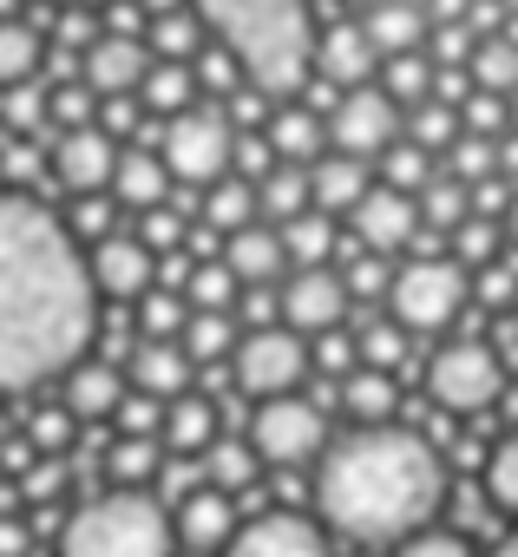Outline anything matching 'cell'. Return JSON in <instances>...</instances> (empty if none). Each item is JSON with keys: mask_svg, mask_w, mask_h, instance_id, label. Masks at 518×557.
<instances>
[{"mask_svg": "<svg viewBox=\"0 0 518 557\" xmlns=\"http://www.w3.org/2000/svg\"><path fill=\"white\" fill-rule=\"evenodd\" d=\"M492 557H518V531H511V537H505V544H498Z\"/></svg>", "mask_w": 518, "mask_h": 557, "instance_id": "60", "label": "cell"}, {"mask_svg": "<svg viewBox=\"0 0 518 557\" xmlns=\"http://www.w3.org/2000/svg\"><path fill=\"white\" fill-rule=\"evenodd\" d=\"M472 296V269L459 256H407L394 269V289H387V315L414 335H440L446 322H459Z\"/></svg>", "mask_w": 518, "mask_h": 557, "instance_id": "5", "label": "cell"}, {"mask_svg": "<svg viewBox=\"0 0 518 557\" xmlns=\"http://www.w3.org/2000/svg\"><path fill=\"white\" fill-rule=\"evenodd\" d=\"M433 79H440V66H433V53H427V47H420V53H394V60H381V92H387V99H400L407 112L433 99Z\"/></svg>", "mask_w": 518, "mask_h": 557, "instance_id": "33", "label": "cell"}, {"mask_svg": "<svg viewBox=\"0 0 518 557\" xmlns=\"http://www.w3.org/2000/svg\"><path fill=\"white\" fill-rule=\"evenodd\" d=\"M249 446L263 453V466H303L329 446V426H322V407L303 400V394H283V400H263L249 420Z\"/></svg>", "mask_w": 518, "mask_h": 557, "instance_id": "10", "label": "cell"}, {"mask_svg": "<svg viewBox=\"0 0 518 557\" xmlns=\"http://www.w3.org/2000/svg\"><path fill=\"white\" fill-rule=\"evenodd\" d=\"M407 138V106L400 99H387L381 86H355V92H342L335 106H329V145L335 151H348V158H381L387 145H400Z\"/></svg>", "mask_w": 518, "mask_h": 557, "instance_id": "9", "label": "cell"}, {"mask_svg": "<svg viewBox=\"0 0 518 557\" xmlns=\"http://www.w3.org/2000/svg\"><path fill=\"white\" fill-rule=\"evenodd\" d=\"M276 230H283L296 269H329V256H335V223H329V210H303L296 223H276Z\"/></svg>", "mask_w": 518, "mask_h": 557, "instance_id": "38", "label": "cell"}, {"mask_svg": "<svg viewBox=\"0 0 518 557\" xmlns=\"http://www.w3.org/2000/svg\"><path fill=\"white\" fill-rule=\"evenodd\" d=\"M498 243H505V223L498 216H466L459 230H453V256L479 275L485 262H498Z\"/></svg>", "mask_w": 518, "mask_h": 557, "instance_id": "44", "label": "cell"}, {"mask_svg": "<svg viewBox=\"0 0 518 557\" xmlns=\"http://www.w3.org/2000/svg\"><path fill=\"white\" fill-rule=\"evenodd\" d=\"M505 236L518 243V197H511V216H505Z\"/></svg>", "mask_w": 518, "mask_h": 557, "instance_id": "59", "label": "cell"}, {"mask_svg": "<svg viewBox=\"0 0 518 557\" xmlns=\"http://www.w3.org/2000/svg\"><path fill=\"white\" fill-rule=\"evenodd\" d=\"M151 256H177L184 243H190V223L171 210V203H158V210H138V230H132Z\"/></svg>", "mask_w": 518, "mask_h": 557, "instance_id": "45", "label": "cell"}, {"mask_svg": "<svg viewBox=\"0 0 518 557\" xmlns=\"http://www.w3.org/2000/svg\"><path fill=\"white\" fill-rule=\"evenodd\" d=\"M171 518H177V544H184V550H230V537L243 531V518H236L230 492H217V485L184 492Z\"/></svg>", "mask_w": 518, "mask_h": 557, "instance_id": "19", "label": "cell"}, {"mask_svg": "<svg viewBox=\"0 0 518 557\" xmlns=\"http://www.w3.org/2000/svg\"><path fill=\"white\" fill-rule=\"evenodd\" d=\"M472 289H479L485 309H511V302H518V269L498 256V262H485V269L472 275Z\"/></svg>", "mask_w": 518, "mask_h": 557, "instance_id": "54", "label": "cell"}, {"mask_svg": "<svg viewBox=\"0 0 518 557\" xmlns=\"http://www.w3.org/2000/svg\"><path fill=\"white\" fill-rule=\"evenodd\" d=\"M256 472H263V453H256L249 440H217L210 453H203V485H217V492H249L256 485Z\"/></svg>", "mask_w": 518, "mask_h": 557, "instance_id": "32", "label": "cell"}, {"mask_svg": "<svg viewBox=\"0 0 518 557\" xmlns=\"http://www.w3.org/2000/svg\"><path fill=\"white\" fill-rule=\"evenodd\" d=\"M427 394L459 413V420H479L485 407L505 400V361L492 342H446L433 361H427Z\"/></svg>", "mask_w": 518, "mask_h": 557, "instance_id": "7", "label": "cell"}, {"mask_svg": "<svg viewBox=\"0 0 518 557\" xmlns=\"http://www.w3.org/2000/svg\"><path fill=\"white\" fill-rule=\"evenodd\" d=\"M40 66H47V40H40L27 21H0V92H8V86H27Z\"/></svg>", "mask_w": 518, "mask_h": 557, "instance_id": "35", "label": "cell"}, {"mask_svg": "<svg viewBox=\"0 0 518 557\" xmlns=\"http://www.w3.org/2000/svg\"><path fill=\"white\" fill-rule=\"evenodd\" d=\"M485 492H492L498 511L518 518V426H505V440L485 453Z\"/></svg>", "mask_w": 518, "mask_h": 557, "instance_id": "43", "label": "cell"}, {"mask_svg": "<svg viewBox=\"0 0 518 557\" xmlns=\"http://www.w3.org/2000/svg\"><path fill=\"white\" fill-rule=\"evenodd\" d=\"M361 27L374 34L381 60H394V53H420L427 47L433 14H427V0H374V8L361 14Z\"/></svg>", "mask_w": 518, "mask_h": 557, "instance_id": "21", "label": "cell"}, {"mask_svg": "<svg viewBox=\"0 0 518 557\" xmlns=\"http://www.w3.org/2000/svg\"><path fill=\"white\" fill-rule=\"evenodd\" d=\"M256 197H263V223H296L303 210H316V177L309 164H276L256 184Z\"/></svg>", "mask_w": 518, "mask_h": 557, "instance_id": "29", "label": "cell"}, {"mask_svg": "<svg viewBox=\"0 0 518 557\" xmlns=\"http://www.w3.org/2000/svg\"><path fill=\"white\" fill-rule=\"evenodd\" d=\"M217 236H236V230H249V223H263V197H256V184L249 177H223V184H210L203 190V210H197Z\"/></svg>", "mask_w": 518, "mask_h": 557, "instance_id": "28", "label": "cell"}, {"mask_svg": "<svg viewBox=\"0 0 518 557\" xmlns=\"http://www.w3.org/2000/svg\"><path fill=\"white\" fill-rule=\"evenodd\" d=\"M158 466H164V440H132V433H119V440L106 446V479L125 485V492H145Z\"/></svg>", "mask_w": 518, "mask_h": 557, "instance_id": "34", "label": "cell"}, {"mask_svg": "<svg viewBox=\"0 0 518 557\" xmlns=\"http://www.w3.org/2000/svg\"><path fill=\"white\" fill-rule=\"evenodd\" d=\"M459 112H466V132H472V138H505V132H511V99H505V92H485V86H479Z\"/></svg>", "mask_w": 518, "mask_h": 557, "instance_id": "47", "label": "cell"}, {"mask_svg": "<svg viewBox=\"0 0 518 557\" xmlns=\"http://www.w3.org/2000/svg\"><path fill=\"white\" fill-rule=\"evenodd\" d=\"M86 262H92V289L112 302H145L158 289V256L138 236H106L86 249Z\"/></svg>", "mask_w": 518, "mask_h": 557, "instance_id": "17", "label": "cell"}, {"mask_svg": "<svg viewBox=\"0 0 518 557\" xmlns=\"http://www.w3.org/2000/svg\"><path fill=\"white\" fill-rule=\"evenodd\" d=\"M309 177H316V210H329V216H355V203L374 190V164L368 158H348V151L316 158Z\"/></svg>", "mask_w": 518, "mask_h": 557, "instance_id": "23", "label": "cell"}, {"mask_svg": "<svg viewBox=\"0 0 518 557\" xmlns=\"http://www.w3.org/2000/svg\"><path fill=\"white\" fill-rule=\"evenodd\" d=\"M184 348H190V361H223V355L243 348V335H236L230 309H197L190 329H184Z\"/></svg>", "mask_w": 518, "mask_h": 557, "instance_id": "41", "label": "cell"}, {"mask_svg": "<svg viewBox=\"0 0 518 557\" xmlns=\"http://www.w3.org/2000/svg\"><path fill=\"white\" fill-rule=\"evenodd\" d=\"M145 40H151V53L158 60H197L203 47H210V27H203V14L197 8H177V14H158V21H145Z\"/></svg>", "mask_w": 518, "mask_h": 557, "instance_id": "31", "label": "cell"}, {"mask_svg": "<svg viewBox=\"0 0 518 557\" xmlns=\"http://www.w3.org/2000/svg\"><path fill=\"white\" fill-rule=\"evenodd\" d=\"M125 374H132V387H138V394L177 400V394H190L197 361H190V348H184V342H151V335H138V342L125 348Z\"/></svg>", "mask_w": 518, "mask_h": 557, "instance_id": "18", "label": "cell"}, {"mask_svg": "<svg viewBox=\"0 0 518 557\" xmlns=\"http://www.w3.org/2000/svg\"><path fill=\"white\" fill-rule=\"evenodd\" d=\"M171 164L151 151V145H132V151H119V171H112V197L125 203V210H158V203H171Z\"/></svg>", "mask_w": 518, "mask_h": 557, "instance_id": "22", "label": "cell"}, {"mask_svg": "<svg viewBox=\"0 0 518 557\" xmlns=\"http://www.w3.org/2000/svg\"><path fill=\"white\" fill-rule=\"evenodd\" d=\"M316 368L322 374H355L361 368V335H342V329H329V335H316Z\"/></svg>", "mask_w": 518, "mask_h": 557, "instance_id": "53", "label": "cell"}, {"mask_svg": "<svg viewBox=\"0 0 518 557\" xmlns=\"http://www.w3.org/2000/svg\"><path fill=\"white\" fill-rule=\"evenodd\" d=\"M47 151H53V184H66L73 197L112 190V171H119L112 132H99V125H79V132H60V138H47Z\"/></svg>", "mask_w": 518, "mask_h": 557, "instance_id": "16", "label": "cell"}, {"mask_svg": "<svg viewBox=\"0 0 518 557\" xmlns=\"http://www.w3.org/2000/svg\"><path fill=\"white\" fill-rule=\"evenodd\" d=\"M73 426H79V413H73L66 400H60V407H40V413L27 420V440H34V446H40L47 459H60V453L73 446Z\"/></svg>", "mask_w": 518, "mask_h": 557, "instance_id": "49", "label": "cell"}, {"mask_svg": "<svg viewBox=\"0 0 518 557\" xmlns=\"http://www.w3.org/2000/svg\"><path fill=\"white\" fill-rule=\"evenodd\" d=\"M99 329L92 262L34 190H0V400L66 381Z\"/></svg>", "mask_w": 518, "mask_h": 557, "instance_id": "1", "label": "cell"}, {"mask_svg": "<svg viewBox=\"0 0 518 557\" xmlns=\"http://www.w3.org/2000/svg\"><path fill=\"white\" fill-rule=\"evenodd\" d=\"M342 275H348V289H355V296H387V289H394L387 256H381V249H361V243H355V262H348Z\"/></svg>", "mask_w": 518, "mask_h": 557, "instance_id": "51", "label": "cell"}, {"mask_svg": "<svg viewBox=\"0 0 518 557\" xmlns=\"http://www.w3.org/2000/svg\"><path fill=\"white\" fill-rule=\"evenodd\" d=\"M511 132H518V92H511Z\"/></svg>", "mask_w": 518, "mask_h": 557, "instance_id": "62", "label": "cell"}, {"mask_svg": "<svg viewBox=\"0 0 518 557\" xmlns=\"http://www.w3.org/2000/svg\"><path fill=\"white\" fill-rule=\"evenodd\" d=\"M60 8H112V0H60Z\"/></svg>", "mask_w": 518, "mask_h": 557, "instance_id": "61", "label": "cell"}, {"mask_svg": "<svg viewBox=\"0 0 518 557\" xmlns=\"http://www.w3.org/2000/svg\"><path fill=\"white\" fill-rule=\"evenodd\" d=\"M420 216H427L433 236H453V230L472 216V184H459L453 171H440V177L420 190Z\"/></svg>", "mask_w": 518, "mask_h": 557, "instance_id": "37", "label": "cell"}, {"mask_svg": "<svg viewBox=\"0 0 518 557\" xmlns=\"http://www.w3.org/2000/svg\"><path fill=\"white\" fill-rule=\"evenodd\" d=\"M125 381L112 374V361H79V368H66V381H60V400L79 413V420H119V407H125Z\"/></svg>", "mask_w": 518, "mask_h": 557, "instance_id": "24", "label": "cell"}, {"mask_svg": "<svg viewBox=\"0 0 518 557\" xmlns=\"http://www.w3.org/2000/svg\"><path fill=\"white\" fill-rule=\"evenodd\" d=\"M374 0H335V14H368Z\"/></svg>", "mask_w": 518, "mask_h": 557, "instance_id": "57", "label": "cell"}, {"mask_svg": "<svg viewBox=\"0 0 518 557\" xmlns=\"http://www.w3.org/2000/svg\"><path fill=\"white\" fill-rule=\"evenodd\" d=\"M210 446H217V407H210L203 394H177V400L164 407V453L203 459Z\"/></svg>", "mask_w": 518, "mask_h": 557, "instance_id": "25", "label": "cell"}, {"mask_svg": "<svg viewBox=\"0 0 518 557\" xmlns=\"http://www.w3.org/2000/svg\"><path fill=\"white\" fill-rule=\"evenodd\" d=\"M355 243L361 249H381V256H414L420 249V236H427V216H420V197L414 190H394V184H381L374 177V190L355 203Z\"/></svg>", "mask_w": 518, "mask_h": 557, "instance_id": "11", "label": "cell"}, {"mask_svg": "<svg viewBox=\"0 0 518 557\" xmlns=\"http://www.w3.org/2000/svg\"><path fill=\"white\" fill-rule=\"evenodd\" d=\"M472 86H485V92H518V40L511 34H492V40H479V53H472Z\"/></svg>", "mask_w": 518, "mask_h": 557, "instance_id": "42", "label": "cell"}, {"mask_svg": "<svg viewBox=\"0 0 518 557\" xmlns=\"http://www.w3.org/2000/svg\"><path fill=\"white\" fill-rule=\"evenodd\" d=\"M203 14L210 40L230 47L249 73V86H263L270 99H289L316 73V14L309 0H190Z\"/></svg>", "mask_w": 518, "mask_h": 557, "instance_id": "3", "label": "cell"}, {"mask_svg": "<svg viewBox=\"0 0 518 557\" xmlns=\"http://www.w3.org/2000/svg\"><path fill=\"white\" fill-rule=\"evenodd\" d=\"M223 557H335L329 524L303 518V511H256L243 518V531L230 537Z\"/></svg>", "mask_w": 518, "mask_h": 557, "instance_id": "12", "label": "cell"}, {"mask_svg": "<svg viewBox=\"0 0 518 557\" xmlns=\"http://www.w3.org/2000/svg\"><path fill=\"white\" fill-rule=\"evenodd\" d=\"M158 158L171 164L177 184H223L236 171V125H230V112L223 106H190V112L164 119Z\"/></svg>", "mask_w": 518, "mask_h": 557, "instance_id": "6", "label": "cell"}, {"mask_svg": "<svg viewBox=\"0 0 518 557\" xmlns=\"http://www.w3.org/2000/svg\"><path fill=\"white\" fill-rule=\"evenodd\" d=\"M184 296H190V309H236L243 302V275L230 262H190Z\"/></svg>", "mask_w": 518, "mask_h": 557, "instance_id": "40", "label": "cell"}, {"mask_svg": "<svg viewBox=\"0 0 518 557\" xmlns=\"http://www.w3.org/2000/svg\"><path fill=\"white\" fill-rule=\"evenodd\" d=\"M505 420L518 426V387H505Z\"/></svg>", "mask_w": 518, "mask_h": 557, "instance_id": "58", "label": "cell"}, {"mask_svg": "<svg viewBox=\"0 0 518 557\" xmlns=\"http://www.w3.org/2000/svg\"><path fill=\"white\" fill-rule=\"evenodd\" d=\"M407 138H414V145H427L433 158H446V151L466 138V112H459V106H446V99H427V106H414V112H407Z\"/></svg>", "mask_w": 518, "mask_h": 557, "instance_id": "36", "label": "cell"}, {"mask_svg": "<svg viewBox=\"0 0 518 557\" xmlns=\"http://www.w3.org/2000/svg\"><path fill=\"white\" fill-rule=\"evenodd\" d=\"M446 171L459 177V184H485V177H498V138H459L453 151H446Z\"/></svg>", "mask_w": 518, "mask_h": 557, "instance_id": "46", "label": "cell"}, {"mask_svg": "<svg viewBox=\"0 0 518 557\" xmlns=\"http://www.w3.org/2000/svg\"><path fill=\"white\" fill-rule=\"evenodd\" d=\"M342 407H348V420H355V426H394V407H400L394 374L361 361V368L342 381Z\"/></svg>", "mask_w": 518, "mask_h": 557, "instance_id": "27", "label": "cell"}, {"mask_svg": "<svg viewBox=\"0 0 518 557\" xmlns=\"http://www.w3.org/2000/svg\"><path fill=\"white\" fill-rule=\"evenodd\" d=\"M263 132H270V145H276L283 164H316V158H329V151H322L329 125L316 119V106H283V112H270Z\"/></svg>", "mask_w": 518, "mask_h": 557, "instance_id": "26", "label": "cell"}, {"mask_svg": "<svg viewBox=\"0 0 518 557\" xmlns=\"http://www.w3.org/2000/svg\"><path fill=\"white\" fill-rule=\"evenodd\" d=\"M498 177H511V184H518V132H505V138H498Z\"/></svg>", "mask_w": 518, "mask_h": 557, "instance_id": "56", "label": "cell"}, {"mask_svg": "<svg viewBox=\"0 0 518 557\" xmlns=\"http://www.w3.org/2000/svg\"><path fill=\"white\" fill-rule=\"evenodd\" d=\"M151 66H158V53H151V40H145V34H106V27H99V40L79 53V79H86L99 99L145 92Z\"/></svg>", "mask_w": 518, "mask_h": 557, "instance_id": "14", "label": "cell"}, {"mask_svg": "<svg viewBox=\"0 0 518 557\" xmlns=\"http://www.w3.org/2000/svg\"><path fill=\"white\" fill-rule=\"evenodd\" d=\"M407 335H414V329H400L394 315H387V322H368V329H361V361L394 374V368H400V355H407Z\"/></svg>", "mask_w": 518, "mask_h": 557, "instance_id": "48", "label": "cell"}, {"mask_svg": "<svg viewBox=\"0 0 518 557\" xmlns=\"http://www.w3.org/2000/svg\"><path fill=\"white\" fill-rule=\"evenodd\" d=\"M355 289H348V275L329 262V269H289V283H283V329L296 335H329L342 329Z\"/></svg>", "mask_w": 518, "mask_h": 557, "instance_id": "13", "label": "cell"}, {"mask_svg": "<svg viewBox=\"0 0 518 557\" xmlns=\"http://www.w3.org/2000/svg\"><path fill=\"white\" fill-rule=\"evenodd\" d=\"M446 505V453L414 426H355L316 466V511L335 537L407 544Z\"/></svg>", "mask_w": 518, "mask_h": 557, "instance_id": "2", "label": "cell"}, {"mask_svg": "<svg viewBox=\"0 0 518 557\" xmlns=\"http://www.w3.org/2000/svg\"><path fill=\"white\" fill-rule=\"evenodd\" d=\"M374 66H381V47H374V34L361 27V14H342V21L322 27V40H316V73H322V86L355 92V86L374 79Z\"/></svg>", "mask_w": 518, "mask_h": 557, "instance_id": "15", "label": "cell"}, {"mask_svg": "<svg viewBox=\"0 0 518 557\" xmlns=\"http://www.w3.org/2000/svg\"><path fill=\"white\" fill-rule=\"evenodd\" d=\"M0 557H40V550H34V531H27L14 511H0Z\"/></svg>", "mask_w": 518, "mask_h": 557, "instance_id": "55", "label": "cell"}, {"mask_svg": "<svg viewBox=\"0 0 518 557\" xmlns=\"http://www.w3.org/2000/svg\"><path fill=\"white\" fill-rule=\"evenodd\" d=\"M197 92H203L197 66H184V60H158L138 99H145V112H151V119H177V112H190V106H197Z\"/></svg>", "mask_w": 518, "mask_h": 557, "instance_id": "30", "label": "cell"}, {"mask_svg": "<svg viewBox=\"0 0 518 557\" xmlns=\"http://www.w3.org/2000/svg\"><path fill=\"white\" fill-rule=\"evenodd\" d=\"M223 262L243 275V289H270V283H289V243H283V230L276 223H249V230H236L230 243H223Z\"/></svg>", "mask_w": 518, "mask_h": 557, "instance_id": "20", "label": "cell"}, {"mask_svg": "<svg viewBox=\"0 0 518 557\" xmlns=\"http://www.w3.org/2000/svg\"><path fill=\"white\" fill-rule=\"evenodd\" d=\"M316 348L296 335V329H243V348L230 355V374L249 400H283L303 387Z\"/></svg>", "mask_w": 518, "mask_h": 557, "instance_id": "8", "label": "cell"}, {"mask_svg": "<svg viewBox=\"0 0 518 557\" xmlns=\"http://www.w3.org/2000/svg\"><path fill=\"white\" fill-rule=\"evenodd\" d=\"M394 557H472V544H466V531L427 524V531H414L407 544H394Z\"/></svg>", "mask_w": 518, "mask_h": 557, "instance_id": "52", "label": "cell"}, {"mask_svg": "<svg viewBox=\"0 0 518 557\" xmlns=\"http://www.w3.org/2000/svg\"><path fill=\"white\" fill-rule=\"evenodd\" d=\"M177 518L151 498V492H99L86 498L66 531H60V557H177Z\"/></svg>", "mask_w": 518, "mask_h": 557, "instance_id": "4", "label": "cell"}, {"mask_svg": "<svg viewBox=\"0 0 518 557\" xmlns=\"http://www.w3.org/2000/svg\"><path fill=\"white\" fill-rule=\"evenodd\" d=\"M374 177H381V184H394V190H414V197H420L440 171H433V151H427V145L400 138V145H387V151L374 158Z\"/></svg>", "mask_w": 518, "mask_h": 557, "instance_id": "39", "label": "cell"}, {"mask_svg": "<svg viewBox=\"0 0 518 557\" xmlns=\"http://www.w3.org/2000/svg\"><path fill=\"white\" fill-rule=\"evenodd\" d=\"M164 407L171 400H158V394H125V407H119V433H132V440H164Z\"/></svg>", "mask_w": 518, "mask_h": 557, "instance_id": "50", "label": "cell"}]
</instances>
